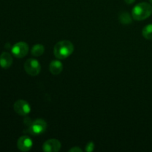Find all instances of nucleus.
<instances>
[{
    "instance_id": "nucleus-9",
    "label": "nucleus",
    "mask_w": 152,
    "mask_h": 152,
    "mask_svg": "<svg viewBox=\"0 0 152 152\" xmlns=\"http://www.w3.org/2000/svg\"><path fill=\"white\" fill-rule=\"evenodd\" d=\"M13 63V57L8 52H3L0 55V66L7 69L10 68Z\"/></svg>"
},
{
    "instance_id": "nucleus-16",
    "label": "nucleus",
    "mask_w": 152,
    "mask_h": 152,
    "mask_svg": "<svg viewBox=\"0 0 152 152\" xmlns=\"http://www.w3.org/2000/svg\"><path fill=\"white\" fill-rule=\"evenodd\" d=\"M125 2L127 4H132L135 1V0H124Z\"/></svg>"
},
{
    "instance_id": "nucleus-5",
    "label": "nucleus",
    "mask_w": 152,
    "mask_h": 152,
    "mask_svg": "<svg viewBox=\"0 0 152 152\" xmlns=\"http://www.w3.org/2000/svg\"><path fill=\"white\" fill-rule=\"evenodd\" d=\"M28 50L29 47L25 42H19L16 43L11 48L12 53L16 58H22L26 56L28 53Z\"/></svg>"
},
{
    "instance_id": "nucleus-15",
    "label": "nucleus",
    "mask_w": 152,
    "mask_h": 152,
    "mask_svg": "<svg viewBox=\"0 0 152 152\" xmlns=\"http://www.w3.org/2000/svg\"><path fill=\"white\" fill-rule=\"evenodd\" d=\"M82 151H83V150L80 148H79V147H74V148H71V149L69 150L70 152H81Z\"/></svg>"
},
{
    "instance_id": "nucleus-12",
    "label": "nucleus",
    "mask_w": 152,
    "mask_h": 152,
    "mask_svg": "<svg viewBox=\"0 0 152 152\" xmlns=\"http://www.w3.org/2000/svg\"><path fill=\"white\" fill-rule=\"evenodd\" d=\"M119 20L123 25H129L132 22V18L127 12H123L119 16Z\"/></svg>"
},
{
    "instance_id": "nucleus-17",
    "label": "nucleus",
    "mask_w": 152,
    "mask_h": 152,
    "mask_svg": "<svg viewBox=\"0 0 152 152\" xmlns=\"http://www.w3.org/2000/svg\"><path fill=\"white\" fill-rule=\"evenodd\" d=\"M149 1H150V3H151V4H152V0H149Z\"/></svg>"
},
{
    "instance_id": "nucleus-13",
    "label": "nucleus",
    "mask_w": 152,
    "mask_h": 152,
    "mask_svg": "<svg viewBox=\"0 0 152 152\" xmlns=\"http://www.w3.org/2000/svg\"><path fill=\"white\" fill-rule=\"evenodd\" d=\"M142 34L146 39L152 40V24L146 25L142 31Z\"/></svg>"
},
{
    "instance_id": "nucleus-11",
    "label": "nucleus",
    "mask_w": 152,
    "mask_h": 152,
    "mask_svg": "<svg viewBox=\"0 0 152 152\" xmlns=\"http://www.w3.org/2000/svg\"><path fill=\"white\" fill-rule=\"evenodd\" d=\"M44 51V46L41 44H37L34 45V47L31 49V54L34 56H40L43 54Z\"/></svg>"
},
{
    "instance_id": "nucleus-7",
    "label": "nucleus",
    "mask_w": 152,
    "mask_h": 152,
    "mask_svg": "<svg viewBox=\"0 0 152 152\" xmlns=\"http://www.w3.org/2000/svg\"><path fill=\"white\" fill-rule=\"evenodd\" d=\"M61 143L58 140L50 139L44 142L42 149L46 152H57L60 150Z\"/></svg>"
},
{
    "instance_id": "nucleus-8",
    "label": "nucleus",
    "mask_w": 152,
    "mask_h": 152,
    "mask_svg": "<svg viewBox=\"0 0 152 152\" xmlns=\"http://www.w3.org/2000/svg\"><path fill=\"white\" fill-rule=\"evenodd\" d=\"M33 146V141L28 136L24 135L19 138L17 141V148L22 151H28Z\"/></svg>"
},
{
    "instance_id": "nucleus-6",
    "label": "nucleus",
    "mask_w": 152,
    "mask_h": 152,
    "mask_svg": "<svg viewBox=\"0 0 152 152\" xmlns=\"http://www.w3.org/2000/svg\"><path fill=\"white\" fill-rule=\"evenodd\" d=\"M13 109L19 115L26 116L31 112V106L29 103L23 99L16 101L13 105Z\"/></svg>"
},
{
    "instance_id": "nucleus-3",
    "label": "nucleus",
    "mask_w": 152,
    "mask_h": 152,
    "mask_svg": "<svg viewBox=\"0 0 152 152\" xmlns=\"http://www.w3.org/2000/svg\"><path fill=\"white\" fill-rule=\"evenodd\" d=\"M47 129V123L42 119H37L33 122H30L28 125L27 132L31 135H39L45 132Z\"/></svg>"
},
{
    "instance_id": "nucleus-10",
    "label": "nucleus",
    "mask_w": 152,
    "mask_h": 152,
    "mask_svg": "<svg viewBox=\"0 0 152 152\" xmlns=\"http://www.w3.org/2000/svg\"><path fill=\"white\" fill-rule=\"evenodd\" d=\"M49 70L53 75H59L63 70V65L59 60H53L49 65Z\"/></svg>"
},
{
    "instance_id": "nucleus-1",
    "label": "nucleus",
    "mask_w": 152,
    "mask_h": 152,
    "mask_svg": "<svg viewBox=\"0 0 152 152\" xmlns=\"http://www.w3.org/2000/svg\"><path fill=\"white\" fill-rule=\"evenodd\" d=\"M74 50V47L72 42L68 40H62L55 45L53 53L57 59H64L71 56Z\"/></svg>"
},
{
    "instance_id": "nucleus-2",
    "label": "nucleus",
    "mask_w": 152,
    "mask_h": 152,
    "mask_svg": "<svg viewBox=\"0 0 152 152\" xmlns=\"http://www.w3.org/2000/svg\"><path fill=\"white\" fill-rule=\"evenodd\" d=\"M152 13V6L147 2L136 4L132 10V16L137 21L144 20L149 17Z\"/></svg>"
},
{
    "instance_id": "nucleus-14",
    "label": "nucleus",
    "mask_w": 152,
    "mask_h": 152,
    "mask_svg": "<svg viewBox=\"0 0 152 152\" xmlns=\"http://www.w3.org/2000/svg\"><path fill=\"white\" fill-rule=\"evenodd\" d=\"M94 143L91 142V141L88 142V144L86 146V151L88 152H91L94 151Z\"/></svg>"
},
{
    "instance_id": "nucleus-4",
    "label": "nucleus",
    "mask_w": 152,
    "mask_h": 152,
    "mask_svg": "<svg viewBox=\"0 0 152 152\" xmlns=\"http://www.w3.org/2000/svg\"><path fill=\"white\" fill-rule=\"evenodd\" d=\"M24 68L28 74L31 76H37L41 71V66L40 64L37 59H28L24 64Z\"/></svg>"
}]
</instances>
